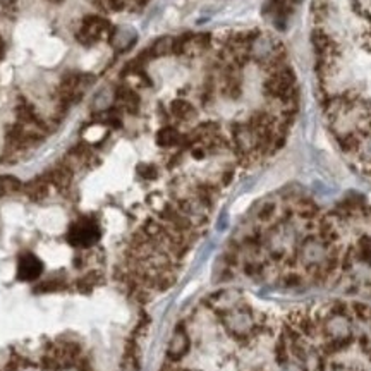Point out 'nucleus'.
I'll return each instance as SVG.
<instances>
[{"mask_svg": "<svg viewBox=\"0 0 371 371\" xmlns=\"http://www.w3.org/2000/svg\"><path fill=\"white\" fill-rule=\"evenodd\" d=\"M100 239V229L91 220H77L70 225L67 232V241L76 248H88L93 246Z\"/></svg>", "mask_w": 371, "mask_h": 371, "instance_id": "1", "label": "nucleus"}, {"mask_svg": "<svg viewBox=\"0 0 371 371\" xmlns=\"http://www.w3.org/2000/svg\"><path fill=\"white\" fill-rule=\"evenodd\" d=\"M43 272V265L35 255L26 253L19 258L18 261V278L24 282H31L38 278Z\"/></svg>", "mask_w": 371, "mask_h": 371, "instance_id": "2", "label": "nucleus"}, {"mask_svg": "<svg viewBox=\"0 0 371 371\" xmlns=\"http://www.w3.org/2000/svg\"><path fill=\"white\" fill-rule=\"evenodd\" d=\"M187 350H189V337H187V333L182 328H177L174 332V335H172L170 342H168L167 356L172 361H177L181 357H184Z\"/></svg>", "mask_w": 371, "mask_h": 371, "instance_id": "3", "label": "nucleus"}, {"mask_svg": "<svg viewBox=\"0 0 371 371\" xmlns=\"http://www.w3.org/2000/svg\"><path fill=\"white\" fill-rule=\"evenodd\" d=\"M325 330L335 344H344L346 337H349V323H347L344 315L330 316V320L325 325Z\"/></svg>", "mask_w": 371, "mask_h": 371, "instance_id": "4", "label": "nucleus"}, {"mask_svg": "<svg viewBox=\"0 0 371 371\" xmlns=\"http://www.w3.org/2000/svg\"><path fill=\"white\" fill-rule=\"evenodd\" d=\"M45 179L48 181V184L55 186L57 189H66V187H69L70 181H72V170L67 163L57 165L52 170L46 172Z\"/></svg>", "mask_w": 371, "mask_h": 371, "instance_id": "5", "label": "nucleus"}, {"mask_svg": "<svg viewBox=\"0 0 371 371\" xmlns=\"http://www.w3.org/2000/svg\"><path fill=\"white\" fill-rule=\"evenodd\" d=\"M48 189H50V184L45 177H40V179H35V181L28 182L24 186V193L28 194V198L35 201H42L48 196Z\"/></svg>", "mask_w": 371, "mask_h": 371, "instance_id": "6", "label": "nucleus"}, {"mask_svg": "<svg viewBox=\"0 0 371 371\" xmlns=\"http://www.w3.org/2000/svg\"><path fill=\"white\" fill-rule=\"evenodd\" d=\"M117 103H119L122 109H126L127 112H136L138 105H139V96L134 93L129 88H119L116 93Z\"/></svg>", "mask_w": 371, "mask_h": 371, "instance_id": "7", "label": "nucleus"}, {"mask_svg": "<svg viewBox=\"0 0 371 371\" xmlns=\"http://www.w3.org/2000/svg\"><path fill=\"white\" fill-rule=\"evenodd\" d=\"M170 112H172V116L177 117V119H181V120H189L196 116L194 107L191 105L189 102H186V100H175V102H172Z\"/></svg>", "mask_w": 371, "mask_h": 371, "instance_id": "8", "label": "nucleus"}, {"mask_svg": "<svg viewBox=\"0 0 371 371\" xmlns=\"http://www.w3.org/2000/svg\"><path fill=\"white\" fill-rule=\"evenodd\" d=\"M179 141H181V134H179L177 129H174V127H163V129H160L157 134V143L163 148L175 146Z\"/></svg>", "mask_w": 371, "mask_h": 371, "instance_id": "9", "label": "nucleus"}, {"mask_svg": "<svg viewBox=\"0 0 371 371\" xmlns=\"http://www.w3.org/2000/svg\"><path fill=\"white\" fill-rule=\"evenodd\" d=\"M172 52H174V38H170V36L158 38L151 46V55L153 57H163Z\"/></svg>", "mask_w": 371, "mask_h": 371, "instance_id": "10", "label": "nucleus"}, {"mask_svg": "<svg viewBox=\"0 0 371 371\" xmlns=\"http://www.w3.org/2000/svg\"><path fill=\"white\" fill-rule=\"evenodd\" d=\"M100 284H102V273L100 272H90V273H86L81 280H77V289L83 291V292H90Z\"/></svg>", "mask_w": 371, "mask_h": 371, "instance_id": "11", "label": "nucleus"}, {"mask_svg": "<svg viewBox=\"0 0 371 371\" xmlns=\"http://www.w3.org/2000/svg\"><path fill=\"white\" fill-rule=\"evenodd\" d=\"M23 186L19 182V179L12 177V175H4L0 177V189H2V194H11V193H18Z\"/></svg>", "mask_w": 371, "mask_h": 371, "instance_id": "12", "label": "nucleus"}, {"mask_svg": "<svg viewBox=\"0 0 371 371\" xmlns=\"http://www.w3.org/2000/svg\"><path fill=\"white\" fill-rule=\"evenodd\" d=\"M357 256L361 258V261H364L366 265H371V237L363 235L357 242Z\"/></svg>", "mask_w": 371, "mask_h": 371, "instance_id": "13", "label": "nucleus"}, {"mask_svg": "<svg viewBox=\"0 0 371 371\" xmlns=\"http://www.w3.org/2000/svg\"><path fill=\"white\" fill-rule=\"evenodd\" d=\"M302 361H304V368H302V371H322V368H323L322 357H320L316 352H308Z\"/></svg>", "mask_w": 371, "mask_h": 371, "instance_id": "14", "label": "nucleus"}, {"mask_svg": "<svg viewBox=\"0 0 371 371\" xmlns=\"http://www.w3.org/2000/svg\"><path fill=\"white\" fill-rule=\"evenodd\" d=\"M64 287L62 282L59 280H48V282H43L42 285H38V287L35 289L36 292H52V291H60V289Z\"/></svg>", "mask_w": 371, "mask_h": 371, "instance_id": "15", "label": "nucleus"}, {"mask_svg": "<svg viewBox=\"0 0 371 371\" xmlns=\"http://www.w3.org/2000/svg\"><path fill=\"white\" fill-rule=\"evenodd\" d=\"M273 213H275V205H273V203H266V205H263V208L259 210L258 217L261 218L263 222H266V220H270V218L273 217Z\"/></svg>", "mask_w": 371, "mask_h": 371, "instance_id": "16", "label": "nucleus"}, {"mask_svg": "<svg viewBox=\"0 0 371 371\" xmlns=\"http://www.w3.org/2000/svg\"><path fill=\"white\" fill-rule=\"evenodd\" d=\"M299 213L306 218H311L316 215V207L313 203H309V201H306V203H302L301 208H299Z\"/></svg>", "mask_w": 371, "mask_h": 371, "instance_id": "17", "label": "nucleus"}, {"mask_svg": "<svg viewBox=\"0 0 371 371\" xmlns=\"http://www.w3.org/2000/svg\"><path fill=\"white\" fill-rule=\"evenodd\" d=\"M138 172H139L144 179H155L157 177V168H155L153 165H139Z\"/></svg>", "mask_w": 371, "mask_h": 371, "instance_id": "18", "label": "nucleus"}, {"mask_svg": "<svg viewBox=\"0 0 371 371\" xmlns=\"http://www.w3.org/2000/svg\"><path fill=\"white\" fill-rule=\"evenodd\" d=\"M357 144H359V141H357L356 136H352V134H349L347 138H344V141H342L344 150H356Z\"/></svg>", "mask_w": 371, "mask_h": 371, "instance_id": "19", "label": "nucleus"}, {"mask_svg": "<svg viewBox=\"0 0 371 371\" xmlns=\"http://www.w3.org/2000/svg\"><path fill=\"white\" fill-rule=\"evenodd\" d=\"M356 313L363 320H371V309L364 304H356Z\"/></svg>", "mask_w": 371, "mask_h": 371, "instance_id": "20", "label": "nucleus"}, {"mask_svg": "<svg viewBox=\"0 0 371 371\" xmlns=\"http://www.w3.org/2000/svg\"><path fill=\"white\" fill-rule=\"evenodd\" d=\"M107 4L112 11H120L124 7V0H107Z\"/></svg>", "mask_w": 371, "mask_h": 371, "instance_id": "21", "label": "nucleus"}, {"mask_svg": "<svg viewBox=\"0 0 371 371\" xmlns=\"http://www.w3.org/2000/svg\"><path fill=\"white\" fill-rule=\"evenodd\" d=\"M284 371H302L299 366H296V364H285Z\"/></svg>", "mask_w": 371, "mask_h": 371, "instance_id": "22", "label": "nucleus"}, {"mask_svg": "<svg viewBox=\"0 0 371 371\" xmlns=\"http://www.w3.org/2000/svg\"><path fill=\"white\" fill-rule=\"evenodd\" d=\"M4 57V42H2V38H0V59Z\"/></svg>", "mask_w": 371, "mask_h": 371, "instance_id": "23", "label": "nucleus"}, {"mask_svg": "<svg viewBox=\"0 0 371 371\" xmlns=\"http://www.w3.org/2000/svg\"><path fill=\"white\" fill-rule=\"evenodd\" d=\"M335 371H349V370H346V368H337Z\"/></svg>", "mask_w": 371, "mask_h": 371, "instance_id": "24", "label": "nucleus"}, {"mask_svg": "<svg viewBox=\"0 0 371 371\" xmlns=\"http://www.w3.org/2000/svg\"><path fill=\"white\" fill-rule=\"evenodd\" d=\"M291 2H294V4H301L302 0H291Z\"/></svg>", "mask_w": 371, "mask_h": 371, "instance_id": "25", "label": "nucleus"}]
</instances>
